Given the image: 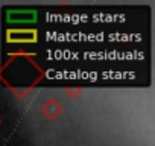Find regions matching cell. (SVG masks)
Instances as JSON below:
<instances>
[{"label":"cell","instance_id":"1","mask_svg":"<svg viewBox=\"0 0 155 146\" xmlns=\"http://www.w3.org/2000/svg\"><path fill=\"white\" fill-rule=\"evenodd\" d=\"M8 43H35L38 40V32L35 29H11L6 32Z\"/></svg>","mask_w":155,"mask_h":146},{"label":"cell","instance_id":"2","mask_svg":"<svg viewBox=\"0 0 155 146\" xmlns=\"http://www.w3.org/2000/svg\"><path fill=\"white\" fill-rule=\"evenodd\" d=\"M6 18L11 23H32L37 20V11H8Z\"/></svg>","mask_w":155,"mask_h":146},{"label":"cell","instance_id":"3","mask_svg":"<svg viewBox=\"0 0 155 146\" xmlns=\"http://www.w3.org/2000/svg\"><path fill=\"white\" fill-rule=\"evenodd\" d=\"M41 110H43V114H46L50 120H53V119H56L61 113H62V107L55 101V99H50V101H47L43 107H41Z\"/></svg>","mask_w":155,"mask_h":146},{"label":"cell","instance_id":"4","mask_svg":"<svg viewBox=\"0 0 155 146\" xmlns=\"http://www.w3.org/2000/svg\"><path fill=\"white\" fill-rule=\"evenodd\" d=\"M67 93H68V95L76 96V95H79V93H81V90H76V91H74V90H67Z\"/></svg>","mask_w":155,"mask_h":146},{"label":"cell","instance_id":"5","mask_svg":"<svg viewBox=\"0 0 155 146\" xmlns=\"http://www.w3.org/2000/svg\"><path fill=\"white\" fill-rule=\"evenodd\" d=\"M0 122H2V120H0Z\"/></svg>","mask_w":155,"mask_h":146}]
</instances>
